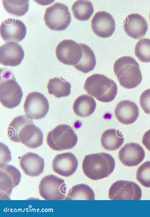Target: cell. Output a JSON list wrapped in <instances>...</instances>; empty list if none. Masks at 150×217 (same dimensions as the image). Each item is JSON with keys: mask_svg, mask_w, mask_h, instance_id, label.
I'll use <instances>...</instances> for the list:
<instances>
[{"mask_svg": "<svg viewBox=\"0 0 150 217\" xmlns=\"http://www.w3.org/2000/svg\"><path fill=\"white\" fill-rule=\"evenodd\" d=\"M95 195L92 189L84 184H80L71 188L65 200H94Z\"/></svg>", "mask_w": 150, "mask_h": 217, "instance_id": "obj_25", "label": "cell"}, {"mask_svg": "<svg viewBox=\"0 0 150 217\" xmlns=\"http://www.w3.org/2000/svg\"><path fill=\"white\" fill-rule=\"evenodd\" d=\"M114 113L117 120L124 125L131 124L138 118L139 108L133 102L129 100L121 101L117 105Z\"/></svg>", "mask_w": 150, "mask_h": 217, "instance_id": "obj_19", "label": "cell"}, {"mask_svg": "<svg viewBox=\"0 0 150 217\" xmlns=\"http://www.w3.org/2000/svg\"><path fill=\"white\" fill-rule=\"evenodd\" d=\"M139 103L144 112L150 115V89L146 90L142 93Z\"/></svg>", "mask_w": 150, "mask_h": 217, "instance_id": "obj_30", "label": "cell"}, {"mask_svg": "<svg viewBox=\"0 0 150 217\" xmlns=\"http://www.w3.org/2000/svg\"><path fill=\"white\" fill-rule=\"evenodd\" d=\"M83 51L81 59L74 66L77 70L84 73H87L92 70L96 64L95 55L93 50L87 45L79 43Z\"/></svg>", "mask_w": 150, "mask_h": 217, "instance_id": "obj_24", "label": "cell"}, {"mask_svg": "<svg viewBox=\"0 0 150 217\" xmlns=\"http://www.w3.org/2000/svg\"><path fill=\"white\" fill-rule=\"evenodd\" d=\"M115 167V162L113 157L104 152L86 155L82 164L84 174L93 180L108 177L113 172Z\"/></svg>", "mask_w": 150, "mask_h": 217, "instance_id": "obj_2", "label": "cell"}, {"mask_svg": "<svg viewBox=\"0 0 150 217\" xmlns=\"http://www.w3.org/2000/svg\"><path fill=\"white\" fill-rule=\"evenodd\" d=\"M7 133L11 140L21 142L31 149L38 148L43 143L42 131L26 115L15 117L9 125Z\"/></svg>", "mask_w": 150, "mask_h": 217, "instance_id": "obj_1", "label": "cell"}, {"mask_svg": "<svg viewBox=\"0 0 150 217\" xmlns=\"http://www.w3.org/2000/svg\"><path fill=\"white\" fill-rule=\"evenodd\" d=\"M78 137L72 128L66 124H60L47 134V142L53 150L61 151L70 149L76 144Z\"/></svg>", "mask_w": 150, "mask_h": 217, "instance_id": "obj_6", "label": "cell"}, {"mask_svg": "<svg viewBox=\"0 0 150 217\" xmlns=\"http://www.w3.org/2000/svg\"><path fill=\"white\" fill-rule=\"evenodd\" d=\"M23 95L21 88L11 71L3 70L1 72L0 101L4 107L12 109L20 103Z\"/></svg>", "mask_w": 150, "mask_h": 217, "instance_id": "obj_5", "label": "cell"}, {"mask_svg": "<svg viewBox=\"0 0 150 217\" xmlns=\"http://www.w3.org/2000/svg\"><path fill=\"white\" fill-rule=\"evenodd\" d=\"M108 196L112 200H140L142 191L140 188L135 182L120 180L111 186L109 190Z\"/></svg>", "mask_w": 150, "mask_h": 217, "instance_id": "obj_9", "label": "cell"}, {"mask_svg": "<svg viewBox=\"0 0 150 217\" xmlns=\"http://www.w3.org/2000/svg\"><path fill=\"white\" fill-rule=\"evenodd\" d=\"M96 105V102L93 97L88 95L83 94L75 100L73 109L77 115L82 117H87L93 113Z\"/></svg>", "mask_w": 150, "mask_h": 217, "instance_id": "obj_21", "label": "cell"}, {"mask_svg": "<svg viewBox=\"0 0 150 217\" xmlns=\"http://www.w3.org/2000/svg\"><path fill=\"white\" fill-rule=\"evenodd\" d=\"M44 19L45 25L50 29L61 31L67 28L71 23V18L68 7L57 2L46 8Z\"/></svg>", "mask_w": 150, "mask_h": 217, "instance_id": "obj_7", "label": "cell"}, {"mask_svg": "<svg viewBox=\"0 0 150 217\" xmlns=\"http://www.w3.org/2000/svg\"><path fill=\"white\" fill-rule=\"evenodd\" d=\"M38 188L40 196L45 200H64L67 192L64 180L52 174L43 177Z\"/></svg>", "mask_w": 150, "mask_h": 217, "instance_id": "obj_8", "label": "cell"}, {"mask_svg": "<svg viewBox=\"0 0 150 217\" xmlns=\"http://www.w3.org/2000/svg\"><path fill=\"white\" fill-rule=\"evenodd\" d=\"M91 27L98 36L106 38L111 36L115 27V21L110 14L104 11L97 12L91 21Z\"/></svg>", "mask_w": 150, "mask_h": 217, "instance_id": "obj_14", "label": "cell"}, {"mask_svg": "<svg viewBox=\"0 0 150 217\" xmlns=\"http://www.w3.org/2000/svg\"><path fill=\"white\" fill-rule=\"evenodd\" d=\"M71 11L74 16L80 21L88 20L94 11L91 2L88 0H77L71 7Z\"/></svg>", "mask_w": 150, "mask_h": 217, "instance_id": "obj_26", "label": "cell"}, {"mask_svg": "<svg viewBox=\"0 0 150 217\" xmlns=\"http://www.w3.org/2000/svg\"><path fill=\"white\" fill-rule=\"evenodd\" d=\"M78 164L77 160L74 154L67 152L56 155L52 160V167L55 173L68 177L76 171Z\"/></svg>", "mask_w": 150, "mask_h": 217, "instance_id": "obj_15", "label": "cell"}, {"mask_svg": "<svg viewBox=\"0 0 150 217\" xmlns=\"http://www.w3.org/2000/svg\"><path fill=\"white\" fill-rule=\"evenodd\" d=\"M119 159L121 162L127 166L138 165L144 159L145 152L139 144L133 142L125 144L119 150Z\"/></svg>", "mask_w": 150, "mask_h": 217, "instance_id": "obj_17", "label": "cell"}, {"mask_svg": "<svg viewBox=\"0 0 150 217\" xmlns=\"http://www.w3.org/2000/svg\"><path fill=\"white\" fill-rule=\"evenodd\" d=\"M137 180L143 186L150 188V161H147L138 168L136 174Z\"/></svg>", "mask_w": 150, "mask_h": 217, "instance_id": "obj_29", "label": "cell"}, {"mask_svg": "<svg viewBox=\"0 0 150 217\" xmlns=\"http://www.w3.org/2000/svg\"><path fill=\"white\" fill-rule=\"evenodd\" d=\"M83 88L89 95L104 102L112 101L117 92V86L114 80L99 74H94L88 77Z\"/></svg>", "mask_w": 150, "mask_h": 217, "instance_id": "obj_4", "label": "cell"}, {"mask_svg": "<svg viewBox=\"0 0 150 217\" xmlns=\"http://www.w3.org/2000/svg\"><path fill=\"white\" fill-rule=\"evenodd\" d=\"M124 141L123 135L115 129H108L102 134L100 139L103 148L108 151H114L118 149Z\"/></svg>", "mask_w": 150, "mask_h": 217, "instance_id": "obj_22", "label": "cell"}, {"mask_svg": "<svg viewBox=\"0 0 150 217\" xmlns=\"http://www.w3.org/2000/svg\"><path fill=\"white\" fill-rule=\"evenodd\" d=\"M47 87L48 93L57 98L67 96L71 92L70 83L61 78L50 79Z\"/></svg>", "mask_w": 150, "mask_h": 217, "instance_id": "obj_23", "label": "cell"}, {"mask_svg": "<svg viewBox=\"0 0 150 217\" xmlns=\"http://www.w3.org/2000/svg\"><path fill=\"white\" fill-rule=\"evenodd\" d=\"M142 144L150 152V129L144 134L142 139Z\"/></svg>", "mask_w": 150, "mask_h": 217, "instance_id": "obj_31", "label": "cell"}, {"mask_svg": "<svg viewBox=\"0 0 150 217\" xmlns=\"http://www.w3.org/2000/svg\"><path fill=\"white\" fill-rule=\"evenodd\" d=\"M149 18L150 19V14H149Z\"/></svg>", "mask_w": 150, "mask_h": 217, "instance_id": "obj_32", "label": "cell"}, {"mask_svg": "<svg viewBox=\"0 0 150 217\" xmlns=\"http://www.w3.org/2000/svg\"><path fill=\"white\" fill-rule=\"evenodd\" d=\"M134 53L141 61L150 62V39L142 38L140 39L135 46Z\"/></svg>", "mask_w": 150, "mask_h": 217, "instance_id": "obj_28", "label": "cell"}, {"mask_svg": "<svg viewBox=\"0 0 150 217\" xmlns=\"http://www.w3.org/2000/svg\"><path fill=\"white\" fill-rule=\"evenodd\" d=\"M58 60L67 65H76L81 59L83 51L79 43L71 39L64 40L57 45L55 50Z\"/></svg>", "mask_w": 150, "mask_h": 217, "instance_id": "obj_11", "label": "cell"}, {"mask_svg": "<svg viewBox=\"0 0 150 217\" xmlns=\"http://www.w3.org/2000/svg\"><path fill=\"white\" fill-rule=\"evenodd\" d=\"M19 165L26 175L31 177H35L42 173L44 162L43 159L38 154L29 152L21 157Z\"/></svg>", "mask_w": 150, "mask_h": 217, "instance_id": "obj_20", "label": "cell"}, {"mask_svg": "<svg viewBox=\"0 0 150 217\" xmlns=\"http://www.w3.org/2000/svg\"><path fill=\"white\" fill-rule=\"evenodd\" d=\"M24 55L22 47L16 42H7L0 47V63L3 65L17 66L22 62Z\"/></svg>", "mask_w": 150, "mask_h": 217, "instance_id": "obj_16", "label": "cell"}, {"mask_svg": "<svg viewBox=\"0 0 150 217\" xmlns=\"http://www.w3.org/2000/svg\"><path fill=\"white\" fill-rule=\"evenodd\" d=\"M113 70L120 84L125 88H135L142 81L139 64L131 56H124L117 59L114 63Z\"/></svg>", "mask_w": 150, "mask_h": 217, "instance_id": "obj_3", "label": "cell"}, {"mask_svg": "<svg viewBox=\"0 0 150 217\" xmlns=\"http://www.w3.org/2000/svg\"><path fill=\"white\" fill-rule=\"evenodd\" d=\"M0 35L6 42H18L25 37L26 33V26L21 21L13 18L6 19L0 26Z\"/></svg>", "mask_w": 150, "mask_h": 217, "instance_id": "obj_13", "label": "cell"}, {"mask_svg": "<svg viewBox=\"0 0 150 217\" xmlns=\"http://www.w3.org/2000/svg\"><path fill=\"white\" fill-rule=\"evenodd\" d=\"M47 99L42 94L38 92L29 93L27 96L23 105L25 115L32 120L43 118L49 109Z\"/></svg>", "mask_w": 150, "mask_h": 217, "instance_id": "obj_10", "label": "cell"}, {"mask_svg": "<svg viewBox=\"0 0 150 217\" xmlns=\"http://www.w3.org/2000/svg\"><path fill=\"white\" fill-rule=\"evenodd\" d=\"M3 7L8 13L15 16H21L25 15L29 8L28 0H2Z\"/></svg>", "mask_w": 150, "mask_h": 217, "instance_id": "obj_27", "label": "cell"}, {"mask_svg": "<svg viewBox=\"0 0 150 217\" xmlns=\"http://www.w3.org/2000/svg\"><path fill=\"white\" fill-rule=\"evenodd\" d=\"M21 174L14 166L6 164L0 168V200H9L12 191L18 185L21 180Z\"/></svg>", "mask_w": 150, "mask_h": 217, "instance_id": "obj_12", "label": "cell"}, {"mask_svg": "<svg viewBox=\"0 0 150 217\" xmlns=\"http://www.w3.org/2000/svg\"><path fill=\"white\" fill-rule=\"evenodd\" d=\"M123 26L127 34L135 39L144 37L148 29L146 19L141 15L136 13L127 16Z\"/></svg>", "mask_w": 150, "mask_h": 217, "instance_id": "obj_18", "label": "cell"}]
</instances>
